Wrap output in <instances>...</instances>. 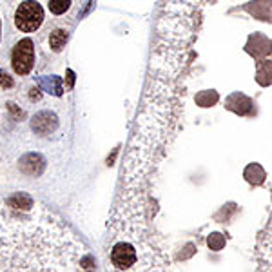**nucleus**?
I'll return each instance as SVG.
<instances>
[{"mask_svg":"<svg viewBox=\"0 0 272 272\" xmlns=\"http://www.w3.org/2000/svg\"><path fill=\"white\" fill-rule=\"evenodd\" d=\"M44 22V9L37 0H26L17 7L15 26L22 33H33Z\"/></svg>","mask_w":272,"mask_h":272,"instance_id":"obj_1","label":"nucleus"},{"mask_svg":"<svg viewBox=\"0 0 272 272\" xmlns=\"http://www.w3.org/2000/svg\"><path fill=\"white\" fill-rule=\"evenodd\" d=\"M11 66L15 69L17 75H28L31 73L35 66V47H33V40L31 39H24L20 40L11 55Z\"/></svg>","mask_w":272,"mask_h":272,"instance_id":"obj_2","label":"nucleus"},{"mask_svg":"<svg viewBox=\"0 0 272 272\" xmlns=\"http://www.w3.org/2000/svg\"><path fill=\"white\" fill-rule=\"evenodd\" d=\"M136 258H138L136 250H134L133 245L129 243H118L111 250V263L120 271H127L129 267L134 265Z\"/></svg>","mask_w":272,"mask_h":272,"instance_id":"obj_3","label":"nucleus"},{"mask_svg":"<svg viewBox=\"0 0 272 272\" xmlns=\"http://www.w3.org/2000/svg\"><path fill=\"white\" fill-rule=\"evenodd\" d=\"M67 42V33L64 31V29H56V31H53L49 37V45L53 51H62L64 49V45H66Z\"/></svg>","mask_w":272,"mask_h":272,"instance_id":"obj_4","label":"nucleus"},{"mask_svg":"<svg viewBox=\"0 0 272 272\" xmlns=\"http://www.w3.org/2000/svg\"><path fill=\"white\" fill-rule=\"evenodd\" d=\"M49 11L53 15H62L71 7V0H49Z\"/></svg>","mask_w":272,"mask_h":272,"instance_id":"obj_5","label":"nucleus"}]
</instances>
